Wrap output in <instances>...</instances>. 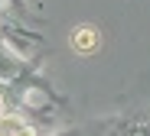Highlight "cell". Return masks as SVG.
<instances>
[{"label": "cell", "mask_w": 150, "mask_h": 136, "mask_svg": "<svg viewBox=\"0 0 150 136\" xmlns=\"http://www.w3.org/2000/svg\"><path fill=\"white\" fill-rule=\"evenodd\" d=\"M72 49L75 52H95L98 49V29L95 26H79V29H72Z\"/></svg>", "instance_id": "6da1fadb"}, {"label": "cell", "mask_w": 150, "mask_h": 136, "mask_svg": "<svg viewBox=\"0 0 150 136\" xmlns=\"http://www.w3.org/2000/svg\"><path fill=\"white\" fill-rule=\"evenodd\" d=\"M26 120L20 117H10V114H0V133H26Z\"/></svg>", "instance_id": "7a4b0ae2"}, {"label": "cell", "mask_w": 150, "mask_h": 136, "mask_svg": "<svg viewBox=\"0 0 150 136\" xmlns=\"http://www.w3.org/2000/svg\"><path fill=\"white\" fill-rule=\"evenodd\" d=\"M0 75H13V62L4 55V52H0Z\"/></svg>", "instance_id": "3957f363"}, {"label": "cell", "mask_w": 150, "mask_h": 136, "mask_svg": "<svg viewBox=\"0 0 150 136\" xmlns=\"http://www.w3.org/2000/svg\"><path fill=\"white\" fill-rule=\"evenodd\" d=\"M0 114H4V97H0Z\"/></svg>", "instance_id": "277c9868"}]
</instances>
